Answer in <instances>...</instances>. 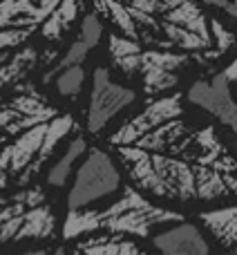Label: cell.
<instances>
[{"instance_id": "obj_7", "label": "cell", "mask_w": 237, "mask_h": 255, "mask_svg": "<svg viewBox=\"0 0 237 255\" xmlns=\"http://www.w3.org/2000/svg\"><path fill=\"white\" fill-rule=\"evenodd\" d=\"M125 188L121 166L103 148H90L76 168L72 188L67 193V213L88 211L94 204L115 197Z\"/></svg>"}, {"instance_id": "obj_21", "label": "cell", "mask_w": 237, "mask_h": 255, "mask_svg": "<svg viewBox=\"0 0 237 255\" xmlns=\"http://www.w3.org/2000/svg\"><path fill=\"white\" fill-rule=\"evenodd\" d=\"M18 255H52V253H49V249H29V251L18 253Z\"/></svg>"}, {"instance_id": "obj_4", "label": "cell", "mask_w": 237, "mask_h": 255, "mask_svg": "<svg viewBox=\"0 0 237 255\" xmlns=\"http://www.w3.org/2000/svg\"><path fill=\"white\" fill-rule=\"evenodd\" d=\"M186 217L172 208L159 206L157 202L141 195L136 188L125 186L115 202L101 208L67 213L63 222V240H81L94 233L125 235V238L152 240L154 233L172 224H179Z\"/></svg>"}, {"instance_id": "obj_17", "label": "cell", "mask_w": 237, "mask_h": 255, "mask_svg": "<svg viewBox=\"0 0 237 255\" xmlns=\"http://www.w3.org/2000/svg\"><path fill=\"white\" fill-rule=\"evenodd\" d=\"M103 34H106V27H103V20H101V16H99L97 11H94V13H85V16L81 18L79 38L83 40V43L88 45L90 49L99 47Z\"/></svg>"}, {"instance_id": "obj_19", "label": "cell", "mask_w": 237, "mask_h": 255, "mask_svg": "<svg viewBox=\"0 0 237 255\" xmlns=\"http://www.w3.org/2000/svg\"><path fill=\"white\" fill-rule=\"evenodd\" d=\"M222 74H224L226 79H229V83L233 85V92L237 94V56L229 63V65L224 67V70H222Z\"/></svg>"}, {"instance_id": "obj_11", "label": "cell", "mask_w": 237, "mask_h": 255, "mask_svg": "<svg viewBox=\"0 0 237 255\" xmlns=\"http://www.w3.org/2000/svg\"><path fill=\"white\" fill-rule=\"evenodd\" d=\"M199 222L226 255H237V202L199 213Z\"/></svg>"}, {"instance_id": "obj_20", "label": "cell", "mask_w": 237, "mask_h": 255, "mask_svg": "<svg viewBox=\"0 0 237 255\" xmlns=\"http://www.w3.org/2000/svg\"><path fill=\"white\" fill-rule=\"evenodd\" d=\"M213 7H217L220 11L229 13L233 20H237V0H231V2H226V0H217V2H213Z\"/></svg>"}, {"instance_id": "obj_13", "label": "cell", "mask_w": 237, "mask_h": 255, "mask_svg": "<svg viewBox=\"0 0 237 255\" xmlns=\"http://www.w3.org/2000/svg\"><path fill=\"white\" fill-rule=\"evenodd\" d=\"M70 255H150L134 242V238L110 233H94L81 238L70 249Z\"/></svg>"}, {"instance_id": "obj_12", "label": "cell", "mask_w": 237, "mask_h": 255, "mask_svg": "<svg viewBox=\"0 0 237 255\" xmlns=\"http://www.w3.org/2000/svg\"><path fill=\"white\" fill-rule=\"evenodd\" d=\"M38 63H43V58H40L38 47L34 45L13 49V52H0V90H13L22 85V81L29 76V72L38 67Z\"/></svg>"}, {"instance_id": "obj_3", "label": "cell", "mask_w": 237, "mask_h": 255, "mask_svg": "<svg viewBox=\"0 0 237 255\" xmlns=\"http://www.w3.org/2000/svg\"><path fill=\"white\" fill-rule=\"evenodd\" d=\"M94 11L115 25L117 34L150 49L177 52L197 61H215L213 20L188 0L97 2Z\"/></svg>"}, {"instance_id": "obj_8", "label": "cell", "mask_w": 237, "mask_h": 255, "mask_svg": "<svg viewBox=\"0 0 237 255\" xmlns=\"http://www.w3.org/2000/svg\"><path fill=\"white\" fill-rule=\"evenodd\" d=\"M136 101V92L132 88L117 83L106 67H97L92 76V92L85 126L90 134H101L121 112H125Z\"/></svg>"}, {"instance_id": "obj_10", "label": "cell", "mask_w": 237, "mask_h": 255, "mask_svg": "<svg viewBox=\"0 0 237 255\" xmlns=\"http://www.w3.org/2000/svg\"><path fill=\"white\" fill-rule=\"evenodd\" d=\"M159 255H213L206 231L195 222H179L161 229L150 240Z\"/></svg>"}, {"instance_id": "obj_2", "label": "cell", "mask_w": 237, "mask_h": 255, "mask_svg": "<svg viewBox=\"0 0 237 255\" xmlns=\"http://www.w3.org/2000/svg\"><path fill=\"white\" fill-rule=\"evenodd\" d=\"M74 132V115L31 83L0 97V193L29 188Z\"/></svg>"}, {"instance_id": "obj_1", "label": "cell", "mask_w": 237, "mask_h": 255, "mask_svg": "<svg viewBox=\"0 0 237 255\" xmlns=\"http://www.w3.org/2000/svg\"><path fill=\"white\" fill-rule=\"evenodd\" d=\"M130 186L170 204L237 197V159L215 126L190 124L179 92L148 101L108 136Z\"/></svg>"}, {"instance_id": "obj_5", "label": "cell", "mask_w": 237, "mask_h": 255, "mask_svg": "<svg viewBox=\"0 0 237 255\" xmlns=\"http://www.w3.org/2000/svg\"><path fill=\"white\" fill-rule=\"evenodd\" d=\"M108 54L112 67L123 76H139L143 92L152 99L166 97L179 85V72L190 65L188 54L150 49L134 40L123 38L117 31L108 34Z\"/></svg>"}, {"instance_id": "obj_22", "label": "cell", "mask_w": 237, "mask_h": 255, "mask_svg": "<svg viewBox=\"0 0 237 255\" xmlns=\"http://www.w3.org/2000/svg\"><path fill=\"white\" fill-rule=\"evenodd\" d=\"M52 255H67V253H65V249H56Z\"/></svg>"}, {"instance_id": "obj_15", "label": "cell", "mask_w": 237, "mask_h": 255, "mask_svg": "<svg viewBox=\"0 0 237 255\" xmlns=\"http://www.w3.org/2000/svg\"><path fill=\"white\" fill-rule=\"evenodd\" d=\"M81 11H83V4L81 2H58V7L54 9V13L47 18V22L40 29V36L45 40L58 43L63 38V34L72 29V25L76 22Z\"/></svg>"}, {"instance_id": "obj_14", "label": "cell", "mask_w": 237, "mask_h": 255, "mask_svg": "<svg viewBox=\"0 0 237 255\" xmlns=\"http://www.w3.org/2000/svg\"><path fill=\"white\" fill-rule=\"evenodd\" d=\"M88 150H90V145L83 134L72 136L65 143V148H63L61 157L54 159L52 166L47 168V175H45L47 184L54 186V188H63L70 179H74L76 168L81 166V161H83V157L88 154Z\"/></svg>"}, {"instance_id": "obj_6", "label": "cell", "mask_w": 237, "mask_h": 255, "mask_svg": "<svg viewBox=\"0 0 237 255\" xmlns=\"http://www.w3.org/2000/svg\"><path fill=\"white\" fill-rule=\"evenodd\" d=\"M54 235L56 211L43 188L0 193V251L22 242H47Z\"/></svg>"}, {"instance_id": "obj_9", "label": "cell", "mask_w": 237, "mask_h": 255, "mask_svg": "<svg viewBox=\"0 0 237 255\" xmlns=\"http://www.w3.org/2000/svg\"><path fill=\"white\" fill-rule=\"evenodd\" d=\"M188 103H193L195 108H199L202 112L215 117L222 126L231 128L237 134V101L233 85L229 83L224 74H213L208 79L195 81L188 88L186 94Z\"/></svg>"}, {"instance_id": "obj_18", "label": "cell", "mask_w": 237, "mask_h": 255, "mask_svg": "<svg viewBox=\"0 0 237 255\" xmlns=\"http://www.w3.org/2000/svg\"><path fill=\"white\" fill-rule=\"evenodd\" d=\"M213 36H215V58H222L237 43V36L220 20H213Z\"/></svg>"}, {"instance_id": "obj_16", "label": "cell", "mask_w": 237, "mask_h": 255, "mask_svg": "<svg viewBox=\"0 0 237 255\" xmlns=\"http://www.w3.org/2000/svg\"><path fill=\"white\" fill-rule=\"evenodd\" d=\"M52 81H54L56 92L61 94L63 99H76L85 85V67L83 65L67 67V70L61 72V74L54 76Z\"/></svg>"}]
</instances>
